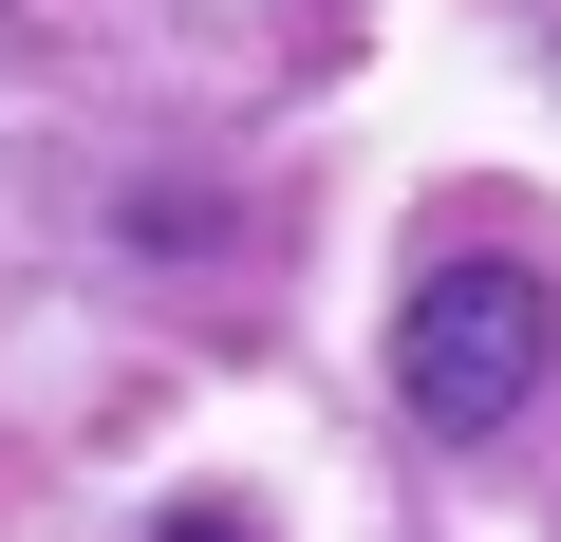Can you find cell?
<instances>
[{
	"label": "cell",
	"mask_w": 561,
	"mask_h": 542,
	"mask_svg": "<svg viewBox=\"0 0 561 542\" xmlns=\"http://www.w3.org/2000/svg\"><path fill=\"white\" fill-rule=\"evenodd\" d=\"M542 356H561V300L524 281V262H431L412 319H393V393H412V430H505V412L542 393Z\"/></svg>",
	"instance_id": "1"
}]
</instances>
